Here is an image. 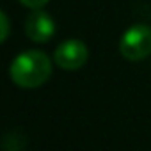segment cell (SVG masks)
Listing matches in <instances>:
<instances>
[{
    "mask_svg": "<svg viewBox=\"0 0 151 151\" xmlns=\"http://www.w3.org/2000/svg\"><path fill=\"white\" fill-rule=\"evenodd\" d=\"M11 80L22 89H36L52 75V60L45 52L27 50L14 57L9 66Z\"/></svg>",
    "mask_w": 151,
    "mask_h": 151,
    "instance_id": "1",
    "label": "cell"
},
{
    "mask_svg": "<svg viewBox=\"0 0 151 151\" xmlns=\"http://www.w3.org/2000/svg\"><path fill=\"white\" fill-rule=\"evenodd\" d=\"M121 55L130 62H139L151 53V27L137 23L126 29L119 41Z\"/></svg>",
    "mask_w": 151,
    "mask_h": 151,
    "instance_id": "2",
    "label": "cell"
},
{
    "mask_svg": "<svg viewBox=\"0 0 151 151\" xmlns=\"http://www.w3.org/2000/svg\"><path fill=\"white\" fill-rule=\"evenodd\" d=\"M87 57H89V50L86 43L80 39L62 41L53 52V62L66 71L80 69L87 62Z\"/></svg>",
    "mask_w": 151,
    "mask_h": 151,
    "instance_id": "3",
    "label": "cell"
},
{
    "mask_svg": "<svg viewBox=\"0 0 151 151\" xmlns=\"http://www.w3.org/2000/svg\"><path fill=\"white\" fill-rule=\"evenodd\" d=\"M25 34L36 43H45L55 34V22L48 13L34 9L25 20Z\"/></svg>",
    "mask_w": 151,
    "mask_h": 151,
    "instance_id": "4",
    "label": "cell"
},
{
    "mask_svg": "<svg viewBox=\"0 0 151 151\" xmlns=\"http://www.w3.org/2000/svg\"><path fill=\"white\" fill-rule=\"evenodd\" d=\"M18 2L22 6H25V7H30V9H41L50 2V0H18Z\"/></svg>",
    "mask_w": 151,
    "mask_h": 151,
    "instance_id": "5",
    "label": "cell"
},
{
    "mask_svg": "<svg viewBox=\"0 0 151 151\" xmlns=\"http://www.w3.org/2000/svg\"><path fill=\"white\" fill-rule=\"evenodd\" d=\"M0 23H2V32H0V39L6 41L7 36H9V20H7V14L2 13L0 14Z\"/></svg>",
    "mask_w": 151,
    "mask_h": 151,
    "instance_id": "6",
    "label": "cell"
}]
</instances>
